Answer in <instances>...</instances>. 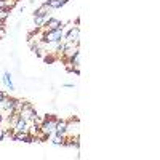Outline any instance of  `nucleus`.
<instances>
[{
  "instance_id": "obj_1",
  "label": "nucleus",
  "mask_w": 160,
  "mask_h": 160,
  "mask_svg": "<svg viewBox=\"0 0 160 160\" xmlns=\"http://www.w3.org/2000/svg\"><path fill=\"white\" fill-rule=\"evenodd\" d=\"M56 125H58L56 115H45L43 120H42V125H40V130L43 133H47V135H51V133L55 131Z\"/></svg>"
},
{
  "instance_id": "obj_2",
  "label": "nucleus",
  "mask_w": 160,
  "mask_h": 160,
  "mask_svg": "<svg viewBox=\"0 0 160 160\" xmlns=\"http://www.w3.org/2000/svg\"><path fill=\"white\" fill-rule=\"evenodd\" d=\"M19 115H21V118H24L26 122L29 123V122H34V118L37 117V111L34 109V106L31 102H22Z\"/></svg>"
},
{
  "instance_id": "obj_3",
  "label": "nucleus",
  "mask_w": 160,
  "mask_h": 160,
  "mask_svg": "<svg viewBox=\"0 0 160 160\" xmlns=\"http://www.w3.org/2000/svg\"><path fill=\"white\" fill-rule=\"evenodd\" d=\"M64 37V32H62V28L61 29H56V31H45L42 38H43V43H55V42H61Z\"/></svg>"
},
{
  "instance_id": "obj_4",
  "label": "nucleus",
  "mask_w": 160,
  "mask_h": 160,
  "mask_svg": "<svg viewBox=\"0 0 160 160\" xmlns=\"http://www.w3.org/2000/svg\"><path fill=\"white\" fill-rule=\"evenodd\" d=\"M16 102H18L16 98H7V96H5L3 101L0 102V106H2V109H3L5 112H11V111H15Z\"/></svg>"
},
{
  "instance_id": "obj_5",
  "label": "nucleus",
  "mask_w": 160,
  "mask_h": 160,
  "mask_svg": "<svg viewBox=\"0 0 160 160\" xmlns=\"http://www.w3.org/2000/svg\"><path fill=\"white\" fill-rule=\"evenodd\" d=\"M55 133H56V136H66L68 135V120H58Z\"/></svg>"
},
{
  "instance_id": "obj_6",
  "label": "nucleus",
  "mask_w": 160,
  "mask_h": 160,
  "mask_svg": "<svg viewBox=\"0 0 160 160\" xmlns=\"http://www.w3.org/2000/svg\"><path fill=\"white\" fill-rule=\"evenodd\" d=\"M78 37H80V29H78V26H74V28L66 34V42H78Z\"/></svg>"
},
{
  "instance_id": "obj_7",
  "label": "nucleus",
  "mask_w": 160,
  "mask_h": 160,
  "mask_svg": "<svg viewBox=\"0 0 160 160\" xmlns=\"http://www.w3.org/2000/svg\"><path fill=\"white\" fill-rule=\"evenodd\" d=\"M62 28V24L59 19L56 18H50L47 22H45V31H56V29H61Z\"/></svg>"
},
{
  "instance_id": "obj_8",
  "label": "nucleus",
  "mask_w": 160,
  "mask_h": 160,
  "mask_svg": "<svg viewBox=\"0 0 160 160\" xmlns=\"http://www.w3.org/2000/svg\"><path fill=\"white\" fill-rule=\"evenodd\" d=\"M15 131H29L28 122H26L24 118H21V117H19V120H18L16 125H15Z\"/></svg>"
},
{
  "instance_id": "obj_9",
  "label": "nucleus",
  "mask_w": 160,
  "mask_h": 160,
  "mask_svg": "<svg viewBox=\"0 0 160 160\" xmlns=\"http://www.w3.org/2000/svg\"><path fill=\"white\" fill-rule=\"evenodd\" d=\"M48 19H50L48 15L47 16H34V26H35V28H43Z\"/></svg>"
},
{
  "instance_id": "obj_10",
  "label": "nucleus",
  "mask_w": 160,
  "mask_h": 160,
  "mask_svg": "<svg viewBox=\"0 0 160 160\" xmlns=\"http://www.w3.org/2000/svg\"><path fill=\"white\" fill-rule=\"evenodd\" d=\"M3 83H5V87H7L10 91L15 90V85H13V80H11V74H10V72H5V74H3Z\"/></svg>"
},
{
  "instance_id": "obj_11",
  "label": "nucleus",
  "mask_w": 160,
  "mask_h": 160,
  "mask_svg": "<svg viewBox=\"0 0 160 160\" xmlns=\"http://www.w3.org/2000/svg\"><path fill=\"white\" fill-rule=\"evenodd\" d=\"M66 2H68V0H47L45 3H48L50 8H61V7L66 5Z\"/></svg>"
},
{
  "instance_id": "obj_12",
  "label": "nucleus",
  "mask_w": 160,
  "mask_h": 160,
  "mask_svg": "<svg viewBox=\"0 0 160 160\" xmlns=\"http://www.w3.org/2000/svg\"><path fill=\"white\" fill-rule=\"evenodd\" d=\"M48 10H50L48 3H43V5L40 7V8H37V10H35V16H47Z\"/></svg>"
},
{
  "instance_id": "obj_13",
  "label": "nucleus",
  "mask_w": 160,
  "mask_h": 160,
  "mask_svg": "<svg viewBox=\"0 0 160 160\" xmlns=\"http://www.w3.org/2000/svg\"><path fill=\"white\" fill-rule=\"evenodd\" d=\"M5 37V28L2 26V28H0V38H3Z\"/></svg>"
},
{
  "instance_id": "obj_14",
  "label": "nucleus",
  "mask_w": 160,
  "mask_h": 160,
  "mask_svg": "<svg viewBox=\"0 0 160 160\" xmlns=\"http://www.w3.org/2000/svg\"><path fill=\"white\" fill-rule=\"evenodd\" d=\"M2 118H3V117H2V115H0V123H2Z\"/></svg>"
}]
</instances>
